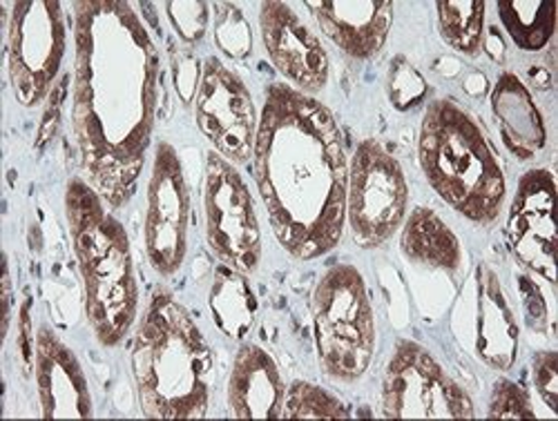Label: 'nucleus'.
I'll return each mask as SVG.
<instances>
[{
    "label": "nucleus",
    "mask_w": 558,
    "mask_h": 421,
    "mask_svg": "<svg viewBox=\"0 0 558 421\" xmlns=\"http://www.w3.org/2000/svg\"><path fill=\"white\" fill-rule=\"evenodd\" d=\"M476 355L494 370L507 372L519 355V323L498 274L481 263L476 270Z\"/></svg>",
    "instance_id": "18"
},
{
    "label": "nucleus",
    "mask_w": 558,
    "mask_h": 421,
    "mask_svg": "<svg viewBox=\"0 0 558 421\" xmlns=\"http://www.w3.org/2000/svg\"><path fill=\"white\" fill-rule=\"evenodd\" d=\"M487 417L489 419H534L536 412L523 386L509 380H498L492 388Z\"/></svg>",
    "instance_id": "27"
},
{
    "label": "nucleus",
    "mask_w": 558,
    "mask_h": 421,
    "mask_svg": "<svg viewBox=\"0 0 558 421\" xmlns=\"http://www.w3.org/2000/svg\"><path fill=\"white\" fill-rule=\"evenodd\" d=\"M417 157L436 195L474 223H494L502 210L507 183L487 136L451 99L434 101L421 125Z\"/></svg>",
    "instance_id": "5"
},
{
    "label": "nucleus",
    "mask_w": 558,
    "mask_h": 421,
    "mask_svg": "<svg viewBox=\"0 0 558 421\" xmlns=\"http://www.w3.org/2000/svg\"><path fill=\"white\" fill-rule=\"evenodd\" d=\"M68 27L61 3H16L10 16V81L21 106L34 108L52 91L63 65Z\"/></svg>",
    "instance_id": "9"
},
{
    "label": "nucleus",
    "mask_w": 558,
    "mask_h": 421,
    "mask_svg": "<svg viewBox=\"0 0 558 421\" xmlns=\"http://www.w3.org/2000/svg\"><path fill=\"white\" fill-rule=\"evenodd\" d=\"M3 290H5V327H3V335H8L10 319H12V278H10L8 263H5V270H3Z\"/></svg>",
    "instance_id": "32"
},
{
    "label": "nucleus",
    "mask_w": 558,
    "mask_h": 421,
    "mask_svg": "<svg viewBox=\"0 0 558 421\" xmlns=\"http://www.w3.org/2000/svg\"><path fill=\"white\" fill-rule=\"evenodd\" d=\"M206 239L213 255L244 274L262 261V232L255 203L240 170L219 152H208L206 183Z\"/></svg>",
    "instance_id": "10"
},
{
    "label": "nucleus",
    "mask_w": 558,
    "mask_h": 421,
    "mask_svg": "<svg viewBox=\"0 0 558 421\" xmlns=\"http://www.w3.org/2000/svg\"><path fill=\"white\" fill-rule=\"evenodd\" d=\"M556 178L549 170L536 168L519 181L507 216V244L521 265L556 284Z\"/></svg>",
    "instance_id": "13"
},
{
    "label": "nucleus",
    "mask_w": 558,
    "mask_h": 421,
    "mask_svg": "<svg viewBox=\"0 0 558 421\" xmlns=\"http://www.w3.org/2000/svg\"><path fill=\"white\" fill-rule=\"evenodd\" d=\"M132 374L148 419H204L213 386V352L170 293L157 290L136 327Z\"/></svg>",
    "instance_id": "3"
},
{
    "label": "nucleus",
    "mask_w": 558,
    "mask_h": 421,
    "mask_svg": "<svg viewBox=\"0 0 558 421\" xmlns=\"http://www.w3.org/2000/svg\"><path fill=\"white\" fill-rule=\"evenodd\" d=\"M191 195L177 150L161 140L148 181L146 252L161 276H172L189 252Z\"/></svg>",
    "instance_id": "12"
},
{
    "label": "nucleus",
    "mask_w": 558,
    "mask_h": 421,
    "mask_svg": "<svg viewBox=\"0 0 558 421\" xmlns=\"http://www.w3.org/2000/svg\"><path fill=\"white\" fill-rule=\"evenodd\" d=\"M74 10L72 125L81 168L112 208H123L146 165L157 97L159 52L130 3L81 0Z\"/></svg>",
    "instance_id": "1"
},
{
    "label": "nucleus",
    "mask_w": 558,
    "mask_h": 421,
    "mask_svg": "<svg viewBox=\"0 0 558 421\" xmlns=\"http://www.w3.org/2000/svg\"><path fill=\"white\" fill-rule=\"evenodd\" d=\"M402 255L417 265H427L442 272H458L462 265V248L449 225L427 208H417L409 214L400 237Z\"/></svg>",
    "instance_id": "20"
},
{
    "label": "nucleus",
    "mask_w": 558,
    "mask_h": 421,
    "mask_svg": "<svg viewBox=\"0 0 558 421\" xmlns=\"http://www.w3.org/2000/svg\"><path fill=\"white\" fill-rule=\"evenodd\" d=\"M34 377L43 419H89L92 395L76 355L50 325L34 342Z\"/></svg>",
    "instance_id": "15"
},
{
    "label": "nucleus",
    "mask_w": 558,
    "mask_h": 421,
    "mask_svg": "<svg viewBox=\"0 0 558 421\" xmlns=\"http://www.w3.org/2000/svg\"><path fill=\"white\" fill-rule=\"evenodd\" d=\"M485 10L483 0H447L438 3V27L442 40L462 57L476 59L485 45Z\"/></svg>",
    "instance_id": "23"
},
{
    "label": "nucleus",
    "mask_w": 558,
    "mask_h": 421,
    "mask_svg": "<svg viewBox=\"0 0 558 421\" xmlns=\"http://www.w3.org/2000/svg\"><path fill=\"white\" fill-rule=\"evenodd\" d=\"M195 116L202 134L232 165L253 159L259 119L246 83L217 57L204 61Z\"/></svg>",
    "instance_id": "11"
},
{
    "label": "nucleus",
    "mask_w": 558,
    "mask_h": 421,
    "mask_svg": "<svg viewBox=\"0 0 558 421\" xmlns=\"http://www.w3.org/2000/svg\"><path fill=\"white\" fill-rule=\"evenodd\" d=\"M253 174L275 237L291 257L313 261L338 248L347 223L349 159L327 106L272 83L259 114Z\"/></svg>",
    "instance_id": "2"
},
{
    "label": "nucleus",
    "mask_w": 558,
    "mask_h": 421,
    "mask_svg": "<svg viewBox=\"0 0 558 421\" xmlns=\"http://www.w3.org/2000/svg\"><path fill=\"white\" fill-rule=\"evenodd\" d=\"M259 29L268 59L300 91L311 94L329 83V54L313 29L287 3L259 5Z\"/></svg>",
    "instance_id": "14"
},
{
    "label": "nucleus",
    "mask_w": 558,
    "mask_h": 421,
    "mask_svg": "<svg viewBox=\"0 0 558 421\" xmlns=\"http://www.w3.org/2000/svg\"><path fill=\"white\" fill-rule=\"evenodd\" d=\"M427 97V83L407 59H396L389 72V99L391 103L407 112L421 106Z\"/></svg>",
    "instance_id": "26"
},
{
    "label": "nucleus",
    "mask_w": 558,
    "mask_h": 421,
    "mask_svg": "<svg viewBox=\"0 0 558 421\" xmlns=\"http://www.w3.org/2000/svg\"><path fill=\"white\" fill-rule=\"evenodd\" d=\"M387 419H474V401L421 344L400 339L383 380Z\"/></svg>",
    "instance_id": "8"
},
{
    "label": "nucleus",
    "mask_w": 558,
    "mask_h": 421,
    "mask_svg": "<svg viewBox=\"0 0 558 421\" xmlns=\"http://www.w3.org/2000/svg\"><path fill=\"white\" fill-rule=\"evenodd\" d=\"M492 112L507 150L521 161L534 159L547 144L541 110L525 83L511 72L500 74L492 89Z\"/></svg>",
    "instance_id": "19"
},
{
    "label": "nucleus",
    "mask_w": 558,
    "mask_h": 421,
    "mask_svg": "<svg viewBox=\"0 0 558 421\" xmlns=\"http://www.w3.org/2000/svg\"><path fill=\"white\" fill-rule=\"evenodd\" d=\"M306 10L327 38L357 61L374 59L383 50L393 23V3L385 0H308Z\"/></svg>",
    "instance_id": "16"
},
{
    "label": "nucleus",
    "mask_w": 558,
    "mask_h": 421,
    "mask_svg": "<svg viewBox=\"0 0 558 421\" xmlns=\"http://www.w3.org/2000/svg\"><path fill=\"white\" fill-rule=\"evenodd\" d=\"M208 3H166L168 18L183 42H199L208 27Z\"/></svg>",
    "instance_id": "28"
},
{
    "label": "nucleus",
    "mask_w": 558,
    "mask_h": 421,
    "mask_svg": "<svg viewBox=\"0 0 558 421\" xmlns=\"http://www.w3.org/2000/svg\"><path fill=\"white\" fill-rule=\"evenodd\" d=\"M534 384L541 399L556 414L558 412V355L547 350L534 357Z\"/></svg>",
    "instance_id": "29"
},
{
    "label": "nucleus",
    "mask_w": 558,
    "mask_h": 421,
    "mask_svg": "<svg viewBox=\"0 0 558 421\" xmlns=\"http://www.w3.org/2000/svg\"><path fill=\"white\" fill-rule=\"evenodd\" d=\"M215 42L232 61H244L253 50L251 25L242 10L232 3L215 5Z\"/></svg>",
    "instance_id": "25"
},
{
    "label": "nucleus",
    "mask_w": 558,
    "mask_h": 421,
    "mask_svg": "<svg viewBox=\"0 0 558 421\" xmlns=\"http://www.w3.org/2000/svg\"><path fill=\"white\" fill-rule=\"evenodd\" d=\"M208 301L217 327L228 339L240 342L251 333L259 304L244 272L221 263L215 270Z\"/></svg>",
    "instance_id": "21"
},
{
    "label": "nucleus",
    "mask_w": 558,
    "mask_h": 421,
    "mask_svg": "<svg viewBox=\"0 0 558 421\" xmlns=\"http://www.w3.org/2000/svg\"><path fill=\"white\" fill-rule=\"evenodd\" d=\"M226 395L235 419H279L287 384L270 352L257 344H244L232 361Z\"/></svg>",
    "instance_id": "17"
},
{
    "label": "nucleus",
    "mask_w": 558,
    "mask_h": 421,
    "mask_svg": "<svg viewBox=\"0 0 558 421\" xmlns=\"http://www.w3.org/2000/svg\"><path fill=\"white\" fill-rule=\"evenodd\" d=\"M65 214L92 333L106 348L119 346L130 333L138 306L128 232L101 195L83 178L68 183Z\"/></svg>",
    "instance_id": "4"
},
{
    "label": "nucleus",
    "mask_w": 558,
    "mask_h": 421,
    "mask_svg": "<svg viewBox=\"0 0 558 421\" xmlns=\"http://www.w3.org/2000/svg\"><path fill=\"white\" fill-rule=\"evenodd\" d=\"M509 38L523 52H541L556 27V3L549 0H502L496 5Z\"/></svg>",
    "instance_id": "22"
},
{
    "label": "nucleus",
    "mask_w": 558,
    "mask_h": 421,
    "mask_svg": "<svg viewBox=\"0 0 558 421\" xmlns=\"http://www.w3.org/2000/svg\"><path fill=\"white\" fill-rule=\"evenodd\" d=\"M351 412L329 391L308 382H293L287 391L282 419H349Z\"/></svg>",
    "instance_id": "24"
},
{
    "label": "nucleus",
    "mask_w": 558,
    "mask_h": 421,
    "mask_svg": "<svg viewBox=\"0 0 558 421\" xmlns=\"http://www.w3.org/2000/svg\"><path fill=\"white\" fill-rule=\"evenodd\" d=\"M409 187L398 159L380 144L366 138L349 161L347 223L360 248H380L400 230L407 216Z\"/></svg>",
    "instance_id": "7"
},
{
    "label": "nucleus",
    "mask_w": 558,
    "mask_h": 421,
    "mask_svg": "<svg viewBox=\"0 0 558 421\" xmlns=\"http://www.w3.org/2000/svg\"><path fill=\"white\" fill-rule=\"evenodd\" d=\"M29 310H32V299L27 297L19 310V325H21V339H19V346H21V357H23V363H25V370H34V342L36 337H32V319H29Z\"/></svg>",
    "instance_id": "31"
},
{
    "label": "nucleus",
    "mask_w": 558,
    "mask_h": 421,
    "mask_svg": "<svg viewBox=\"0 0 558 421\" xmlns=\"http://www.w3.org/2000/svg\"><path fill=\"white\" fill-rule=\"evenodd\" d=\"M202 70V63L193 54H183L174 59V87L183 103H191L197 97Z\"/></svg>",
    "instance_id": "30"
},
{
    "label": "nucleus",
    "mask_w": 558,
    "mask_h": 421,
    "mask_svg": "<svg viewBox=\"0 0 558 421\" xmlns=\"http://www.w3.org/2000/svg\"><path fill=\"white\" fill-rule=\"evenodd\" d=\"M313 335L319 368L336 382H357L376 350V319L362 272L349 263L333 265L317 281Z\"/></svg>",
    "instance_id": "6"
}]
</instances>
